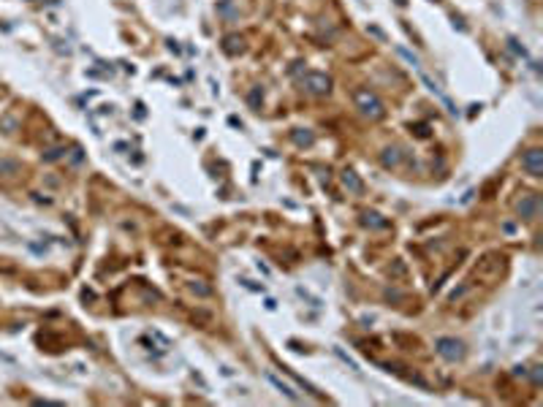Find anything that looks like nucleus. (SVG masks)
Instances as JSON below:
<instances>
[{"label": "nucleus", "instance_id": "f257e3e1", "mask_svg": "<svg viewBox=\"0 0 543 407\" xmlns=\"http://www.w3.org/2000/svg\"><path fill=\"white\" fill-rule=\"evenodd\" d=\"M356 101H359V109L364 111L367 117H380V114H383V103H380L370 90H359L356 92Z\"/></svg>", "mask_w": 543, "mask_h": 407}, {"label": "nucleus", "instance_id": "f03ea898", "mask_svg": "<svg viewBox=\"0 0 543 407\" xmlns=\"http://www.w3.org/2000/svg\"><path fill=\"white\" fill-rule=\"evenodd\" d=\"M307 87H310L312 92H329L332 82H329V76H323V73H307Z\"/></svg>", "mask_w": 543, "mask_h": 407}, {"label": "nucleus", "instance_id": "7ed1b4c3", "mask_svg": "<svg viewBox=\"0 0 543 407\" xmlns=\"http://www.w3.org/2000/svg\"><path fill=\"white\" fill-rule=\"evenodd\" d=\"M438 350L443 353L446 358H459L462 356V345L457 342V339H438Z\"/></svg>", "mask_w": 543, "mask_h": 407}, {"label": "nucleus", "instance_id": "20e7f679", "mask_svg": "<svg viewBox=\"0 0 543 407\" xmlns=\"http://www.w3.org/2000/svg\"><path fill=\"white\" fill-rule=\"evenodd\" d=\"M521 163H524V169H527L532 177H538V174H540V150H529Z\"/></svg>", "mask_w": 543, "mask_h": 407}, {"label": "nucleus", "instance_id": "39448f33", "mask_svg": "<svg viewBox=\"0 0 543 407\" xmlns=\"http://www.w3.org/2000/svg\"><path fill=\"white\" fill-rule=\"evenodd\" d=\"M535 209H538V198H527L524 204H519V212H521L524 217H532Z\"/></svg>", "mask_w": 543, "mask_h": 407}, {"label": "nucleus", "instance_id": "423d86ee", "mask_svg": "<svg viewBox=\"0 0 543 407\" xmlns=\"http://www.w3.org/2000/svg\"><path fill=\"white\" fill-rule=\"evenodd\" d=\"M269 380H272V383H274V385H277V388H280V391H283V393H285V396H291V399H296V391H293V388H291V385H288V383H283V380H277V377H274V375H269Z\"/></svg>", "mask_w": 543, "mask_h": 407}, {"label": "nucleus", "instance_id": "0eeeda50", "mask_svg": "<svg viewBox=\"0 0 543 407\" xmlns=\"http://www.w3.org/2000/svg\"><path fill=\"white\" fill-rule=\"evenodd\" d=\"M345 185H351V188H353V190H361V185H359V179H356V177H353V174H351V171H348V174H345Z\"/></svg>", "mask_w": 543, "mask_h": 407}]
</instances>
